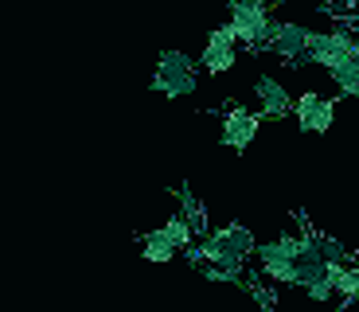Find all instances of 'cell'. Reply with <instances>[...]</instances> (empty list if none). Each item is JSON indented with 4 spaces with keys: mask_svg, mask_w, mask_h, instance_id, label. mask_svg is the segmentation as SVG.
<instances>
[{
    "mask_svg": "<svg viewBox=\"0 0 359 312\" xmlns=\"http://www.w3.org/2000/svg\"><path fill=\"white\" fill-rule=\"evenodd\" d=\"M344 4H348V8H351V12H355V8H359V0H344Z\"/></svg>",
    "mask_w": 359,
    "mask_h": 312,
    "instance_id": "20",
    "label": "cell"
},
{
    "mask_svg": "<svg viewBox=\"0 0 359 312\" xmlns=\"http://www.w3.org/2000/svg\"><path fill=\"white\" fill-rule=\"evenodd\" d=\"M309 39H313V32L301 24H289V20H273L269 24V39H266V51H273L278 59L285 62H305L309 55Z\"/></svg>",
    "mask_w": 359,
    "mask_h": 312,
    "instance_id": "4",
    "label": "cell"
},
{
    "mask_svg": "<svg viewBox=\"0 0 359 312\" xmlns=\"http://www.w3.org/2000/svg\"><path fill=\"white\" fill-rule=\"evenodd\" d=\"M258 273L269 277L273 285H297V258L281 246V238L273 242H258Z\"/></svg>",
    "mask_w": 359,
    "mask_h": 312,
    "instance_id": "8",
    "label": "cell"
},
{
    "mask_svg": "<svg viewBox=\"0 0 359 312\" xmlns=\"http://www.w3.org/2000/svg\"><path fill=\"white\" fill-rule=\"evenodd\" d=\"M269 4L266 0H231V27L238 36V47L246 51H266L269 39Z\"/></svg>",
    "mask_w": 359,
    "mask_h": 312,
    "instance_id": "2",
    "label": "cell"
},
{
    "mask_svg": "<svg viewBox=\"0 0 359 312\" xmlns=\"http://www.w3.org/2000/svg\"><path fill=\"white\" fill-rule=\"evenodd\" d=\"M351 59L359 62V36H355V43H351Z\"/></svg>",
    "mask_w": 359,
    "mask_h": 312,
    "instance_id": "19",
    "label": "cell"
},
{
    "mask_svg": "<svg viewBox=\"0 0 359 312\" xmlns=\"http://www.w3.org/2000/svg\"><path fill=\"white\" fill-rule=\"evenodd\" d=\"M351 254H355V262H359V242H355V250H351Z\"/></svg>",
    "mask_w": 359,
    "mask_h": 312,
    "instance_id": "21",
    "label": "cell"
},
{
    "mask_svg": "<svg viewBox=\"0 0 359 312\" xmlns=\"http://www.w3.org/2000/svg\"><path fill=\"white\" fill-rule=\"evenodd\" d=\"M258 125H262V114H250L246 106H226L223 129H219V144L234 149V152H246L254 144V137H258Z\"/></svg>",
    "mask_w": 359,
    "mask_h": 312,
    "instance_id": "5",
    "label": "cell"
},
{
    "mask_svg": "<svg viewBox=\"0 0 359 312\" xmlns=\"http://www.w3.org/2000/svg\"><path fill=\"white\" fill-rule=\"evenodd\" d=\"M172 191H176V199H180V215H184V219L191 223L196 238H207V234H211V231H207V211H203V203L196 199V191H191L188 184L172 187Z\"/></svg>",
    "mask_w": 359,
    "mask_h": 312,
    "instance_id": "13",
    "label": "cell"
},
{
    "mask_svg": "<svg viewBox=\"0 0 359 312\" xmlns=\"http://www.w3.org/2000/svg\"><path fill=\"white\" fill-rule=\"evenodd\" d=\"M309 293V301H316V304H328L336 297V285H332V277H320V281H313V285L305 289Z\"/></svg>",
    "mask_w": 359,
    "mask_h": 312,
    "instance_id": "18",
    "label": "cell"
},
{
    "mask_svg": "<svg viewBox=\"0 0 359 312\" xmlns=\"http://www.w3.org/2000/svg\"><path fill=\"white\" fill-rule=\"evenodd\" d=\"M293 117L301 125V133H328L336 125V102L316 94V90H305L293 106Z\"/></svg>",
    "mask_w": 359,
    "mask_h": 312,
    "instance_id": "7",
    "label": "cell"
},
{
    "mask_svg": "<svg viewBox=\"0 0 359 312\" xmlns=\"http://www.w3.org/2000/svg\"><path fill=\"white\" fill-rule=\"evenodd\" d=\"M137 246H141V258H144V262H156V266H164V262H172V258L180 254L176 242H172L164 231H144V234H137Z\"/></svg>",
    "mask_w": 359,
    "mask_h": 312,
    "instance_id": "10",
    "label": "cell"
},
{
    "mask_svg": "<svg viewBox=\"0 0 359 312\" xmlns=\"http://www.w3.org/2000/svg\"><path fill=\"white\" fill-rule=\"evenodd\" d=\"M161 231L168 234L172 242H176V250H180V254H184V250H188L191 242H199V238H196V231H191V223H188V219H184V215H168V219H164V226H161Z\"/></svg>",
    "mask_w": 359,
    "mask_h": 312,
    "instance_id": "15",
    "label": "cell"
},
{
    "mask_svg": "<svg viewBox=\"0 0 359 312\" xmlns=\"http://www.w3.org/2000/svg\"><path fill=\"white\" fill-rule=\"evenodd\" d=\"M313 238H316V250L324 254V262H351V258H355V254H351V250L344 246V242L328 238V234L316 231V226H313Z\"/></svg>",
    "mask_w": 359,
    "mask_h": 312,
    "instance_id": "16",
    "label": "cell"
},
{
    "mask_svg": "<svg viewBox=\"0 0 359 312\" xmlns=\"http://www.w3.org/2000/svg\"><path fill=\"white\" fill-rule=\"evenodd\" d=\"M328 277H332L336 297L344 304L359 301V266H351V262H328Z\"/></svg>",
    "mask_w": 359,
    "mask_h": 312,
    "instance_id": "11",
    "label": "cell"
},
{
    "mask_svg": "<svg viewBox=\"0 0 359 312\" xmlns=\"http://www.w3.org/2000/svg\"><path fill=\"white\" fill-rule=\"evenodd\" d=\"M196 86H199V62L184 51L164 47V51L156 55V71H153L149 90H153V94H164V98H184V94H196Z\"/></svg>",
    "mask_w": 359,
    "mask_h": 312,
    "instance_id": "1",
    "label": "cell"
},
{
    "mask_svg": "<svg viewBox=\"0 0 359 312\" xmlns=\"http://www.w3.org/2000/svg\"><path fill=\"white\" fill-rule=\"evenodd\" d=\"M328 74H332L336 90H340L344 98H359V62L355 59L340 62V67H336V71H328Z\"/></svg>",
    "mask_w": 359,
    "mask_h": 312,
    "instance_id": "14",
    "label": "cell"
},
{
    "mask_svg": "<svg viewBox=\"0 0 359 312\" xmlns=\"http://www.w3.org/2000/svg\"><path fill=\"white\" fill-rule=\"evenodd\" d=\"M246 289H250V297H254V301H258L266 312H278V297H273V289H266L262 273H250V277H246Z\"/></svg>",
    "mask_w": 359,
    "mask_h": 312,
    "instance_id": "17",
    "label": "cell"
},
{
    "mask_svg": "<svg viewBox=\"0 0 359 312\" xmlns=\"http://www.w3.org/2000/svg\"><path fill=\"white\" fill-rule=\"evenodd\" d=\"M351 43H355L351 27L313 32V39H309V55H305V62H316V67H324V71H336L340 62H348V59H351Z\"/></svg>",
    "mask_w": 359,
    "mask_h": 312,
    "instance_id": "3",
    "label": "cell"
},
{
    "mask_svg": "<svg viewBox=\"0 0 359 312\" xmlns=\"http://www.w3.org/2000/svg\"><path fill=\"white\" fill-rule=\"evenodd\" d=\"M215 234L223 238V246H226V250H234V254H238V258L250 262L254 254H258V238H254L250 226H243V223H226V226H219Z\"/></svg>",
    "mask_w": 359,
    "mask_h": 312,
    "instance_id": "12",
    "label": "cell"
},
{
    "mask_svg": "<svg viewBox=\"0 0 359 312\" xmlns=\"http://www.w3.org/2000/svg\"><path fill=\"white\" fill-rule=\"evenodd\" d=\"M254 94H258V114L269 117V121L289 117V114H293V106H297V98L281 86L278 79H273V74H258V79H254Z\"/></svg>",
    "mask_w": 359,
    "mask_h": 312,
    "instance_id": "9",
    "label": "cell"
},
{
    "mask_svg": "<svg viewBox=\"0 0 359 312\" xmlns=\"http://www.w3.org/2000/svg\"><path fill=\"white\" fill-rule=\"evenodd\" d=\"M234 62H238V36H234L231 24H223V27H215V32L207 36L203 55H199V67H203L207 74H226Z\"/></svg>",
    "mask_w": 359,
    "mask_h": 312,
    "instance_id": "6",
    "label": "cell"
}]
</instances>
